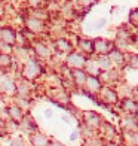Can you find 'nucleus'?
I'll list each match as a JSON object with an SVG mask.
<instances>
[{
	"instance_id": "obj_1",
	"label": "nucleus",
	"mask_w": 138,
	"mask_h": 146,
	"mask_svg": "<svg viewBox=\"0 0 138 146\" xmlns=\"http://www.w3.org/2000/svg\"><path fill=\"white\" fill-rule=\"evenodd\" d=\"M24 76L27 78V79H36L39 75L42 73V67L39 66V63L37 61H34V60H28L27 61V64L24 66Z\"/></svg>"
},
{
	"instance_id": "obj_2",
	"label": "nucleus",
	"mask_w": 138,
	"mask_h": 146,
	"mask_svg": "<svg viewBox=\"0 0 138 146\" xmlns=\"http://www.w3.org/2000/svg\"><path fill=\"white\" fill-rule=\"evenodd\" d=\"M25 25H27V29L31 33H40L45 29L43 21H42V19H39V18H36V17H31V18L25 19Z\"/></svg>"
},
{
	"instance_id": "obj_3",
	"label": "nucleus",
	"mask_w": 138,
	"mask_h": 146,
	"mask_svg": "<svg viewBox=\"0 0 138 146\" xmlns=\"http://www.w3.org/2000/svg\"><path fill=\"white\" fill-rule=\"evenodd\" d=\"M67 64L70 66V67H74V69H82L85 64H86V60H85L83 55L80 54H70L68 58H67Z\"/></svg>"
},
{
	"instance_id": "obj_4",
	"label": "nucleus",
	"mask_w": 138,
	"mask_h": 146,
	"mask_svg": "<svg viewBox=\"0 0 138 146\" xmlns=\"http://www.w3.org/2000/svg\"><path fill=\"white\" fill-rule=\"evenodd\" d=\"M0 39H2V42L8 43V45H14L16 40V33L11 27H5L0 30Z\"/></svg>"
},
{
	"instance_id": "obj_5",
	"label": "nucleus",
	"mask_w": 138,
	"mask_h": 146,
	"mask_svg": "<svg viewBox=\"0 0 138 146\" xmlns=\"http://www.w3.org/2000/svg\"><path fill=\"white\" fill-rule=\"evenodd\" d=\"M94 51L104 55V54H107V52L111 51V43H108L107 40H104V39H97L94 42Z\"/></svg>"
},
{
	"instance_id": "obj_6",
	"label": "nucleus",
	"mask_w": 138,
	"mask_h": 146,
	"mask_svg": "<svg viewBox=\"0 0 138 146\" xmlns=\"http://www.w3.org/2000/svg\"><path fill=\"white\" fill-rule=\"evenodd\" d=\"M8 113L11 116V119L14 122H21L22 118H24V113H22V109L19 108L18 104H12L8 108Z\"/></svg>"
},
{
	"instance_id": "obj_7",
	"label": "nucleus",
	"mask_w": 138,
	"mask_h": 146,
	"mask_svg": "<svg viewBox=\"0 0 138 146\" xmlns=\"http://www.w3.org/2000/svg\"><path fill=\"white\" fill-rule=\"evenodd\" d=\"M71 78H73V81H74V84L76 85H85L86 84V79H88V76H86V72H83L82 69H76L73 73H71Z\"/></svg>"
},
{
	"instance_id": "obj_8",
	"label": "nucleus",
	"mask_w": 138,
	"mask_h": 146,
	"mask_svg": "<svg viewBox=\"0 0 138 146\" xmlns=\"http://www.w3.org/2000/svg\"><path fill=\"white\" fill-rule=\"evenodd\" d=\"M85 122H86L88 127L94 128V127H98L100 124V116L94 112H85Z\"/></svg>"
},
{
	"instance_id": "obj_9",
	"label": "nucleus",
	"mask_w": 138,
	"mask_h": 146,
	"mask_svg": "<svg viewBox=\"0 0 138 146\" xmlns=\"http://www.w3.org/2000/svg\"><path fill=\"white\" fill-rule=\"evenodd\" d=\"M86 88L91 91V92H97L98 90L101 88V84H100V81L97 79V76H89L88 79H86Z\"/></svg>"
},
{
	"instance_id": "obj_10",
	"label": "nucleus",
	"mask_w": 138,
	"mask_h": 146,
	"mask_svg": "<svg viewBox=\"0 0 138 146\" xmlns=\"http://www.w3.org/2000/svg\"><path fill=\"white\" fill-rule=\"evenodd\" d=\"M34 52H36L39 57H42V58H48V57L51 55L49 48H48L45 43H36V45H34Z\"/></svg>"
},
{
	"instance_id": "obj_11",
	"label": "nucleus",
	"mask_w": 138,
	"mask_h": 146,
	"mask_svg": "<svg viewBox=\"0 0 138 146\" xmlns=\"http://www.w3.org/2000/svg\"><path fill=\"white\" fill-rule=\"evenodd\" d=\"M31 142L34 146H48L49 145V139L43 136V134H39V133H36L34 136L31 137Z\"/></svg>"
},
{
	"instance_id": "obj_12",
	"label": "nucleus",
	"mask_w": 138,
	"mask_h": 146,
	"mask_svg": "<svg viewBox=\"0 0 138 146\" xmlns=\"http://www.w3.org/2000/svg\"><path fill=\"white\" fill-rule=\"evenodd\" d=\"M0 90L5 91V92H8V94H14V92H16V87H15V84L9 81V79H5V81H2V84H0Z\"/></svg>"
},
{
	"instance_id": "obj_13",
	"label": "nucleus",
	"mask_w": 138,
	"mask_h": 146,
	"mask_svg": "<svg viewBox=\"0 0 138 146\" xmlns=\"http://www.w3.org/2000/svg\"><path fill=\"white\" fill-rule=\"evenodd\" d=\"M103 100L106 103H116L117 102V96H116L114 91L106 88V90H103Z\"/></svg>"
},
{
	"instance_id": "obj_14",
	"label": "nucleus",
	"mask_w": 138,
	"mask_h": 146,
	"mask_svg": "<svg viewBox=\"0 0 138 146\" xmlns=\"http://www.w3.org/2000/svg\"><path fill=\"white\" fill-rule=\"evenodd\" d=\"M79 46H80V49L83 52H88V54L94 51V42L86 40V39H80V40H79Z\"/></svg>"
},
{
	"instance_id": "obj_15",
	"label": "nucleus",
	"mask_w": 138,
	"mask_h": 146,
	"mask_svg": "<svg viewBox=\"0 0 138 146\" xmlns=\"http://www.w3.org/2000/svg\"><path fill=\"white\" fill-rule=\"evenodd\" d=\"M122 106H123V109L126 112H129V113H137L138 112V104L135 102H132V100H125Z\"/></svg>"
},
{
	"instance_id": "obj_16",
	"label": "nucleus",
	"mask_w": 138,
	"mask_h": 146,
	"mask_svg": "<svg viewBox=\"0 0 138 146\" xmlns=\"http://www.w3.org/2000/svg\"><path fill=\"white\" fill-rule=\"evenodd\" d=\"M55 45H57V48L60 51H62V52H67V51L71 49V43L68 40H65V39H58V40L55 42Z\"/></svg>"
},
{
	"instance_id": "obj_17",
	"label": "nucleus",
	"mask_w": 138,
	"mask_h": 146,
	"mask_svg": "<svg viewBox=\"0 0 138 146\" xmlns=\"http://www.w3.org/2000/svg\"><path fill=\"white\" fill-rule=\"evenodd\" d=\"M123 127L128 128L129 131H134L138 128V122L135 118H126V119H123Z\"/></svg>"
},
{
	"instance_id": "obj_18",
	"label": "nucleus",
	"mask_w": 138,
	"mask_h": 146,
	"mask_svg": "<svg viewBox=\"0 0 138 146\" xmlns=\"http://www.w3.org/2000/svg\"><path fill=\"white\" fill-rule=\"evenodd\" d=\"M110 60H113L117 64H123V54L117 49H111L110 51Z\"/></svg>"
},
{
	"instance_id": "obj_19",
	"label": "nucleus",
	"mask_w": 138,
	"mask_h": 146,
	"mask_svg": "<svg viewBox=\"0 0 138 146\" xmlns=\"http://www.w3.org/2000/svg\"><path fill=\"white\" fill-rule=\"evenodd\" d=\"M86 70L91 73L92 76H97L98 73H100V66H98V63L88 61V63H86Z\"/></svg>"
},
{
	"instance_id": "obj_20",
	"label": "nucleus",
	"mask_w": 138,
	"mask_h": 146,
	"mask_svg": "<svg viewBox=\"0 0 138 146\" xmlns=\"http://www.w3.org/2000/svg\"><path fill=\"white\" fill-rule=\"evenodd\" d=\"M12 63V58L9 54H3L0 52V67H9Z\"/></svg>"
},
{
	"instance_id": "obj_21",
	"label": "nucleus",
	"mask_w": 138,
	"mask_h": 146,
	"mask_svg": "<svg viewBox=\"0 0 138 146\" xmlns=\"http://www.w3.org/2000/svg\"><path fill=\"white\" fill-rule=\"evenodd\" d=\"M98 66H100L101 69H106V70H108L110 69V66H111V60H110V57H101L100 58V61H98Z\"/></svg>"
},
{
	"instance_id": "obj_22",
	"label": "nucleus",
	"mask_w": 138,
	"mask_h": 146,
	"mask_svg": "<svg viewBox=\"0 0 138 146\" xmlns=\"http://www.w3.org/2000/svg\"><path fill=\"white\" fill-rule=\"evenodd\" d=\"M16 91H18L22 97H27L28 92H30V87H28V85L25 84V82H24V84H19L18 87H16Z\"/></svg>"
},
{
	"instance_id": "obj_23",
	"label": "nucleus",
	"mask_w": 138,
	"mask_h": 146,
	"mask_svg": "<svg viewBox=\"0 0 138 146\" xmlns=\"http://www.w3.org/2000/svg\"><path fill=\"white\" fill-rule=\"evenodd\" d=\"M129 21L132 23L134 25H138V9L131 12V15H129Z\"/></svg>"
},
{
	"instance_id": "obj_24",
	"label": "nucleus",
	"mask_w": 138,
	"mask_h": 146,
	"mask_svg": "<svg viewBox=\"0 0 138 146\" xmlns=\"http://www.w3.org/2000/svg\"><path fill=\"white\" fill-rule=\"evenodd\" d=\"M129 66L132 69H138V55H131L129 57Z\"/></svg>"
},
{
	"instance_id": "obj_25",
	"label": "nucleus",
	"mask_w": 138,
	"mask_h": 146,
	"mask_svg": "<svg viewBox=\"0 0 138 146\" xmlns=\"http://www.w3.org/2000/svg\"><path fill=\"white\" fill-rule=\"evenodd\" d=\"M94 2L95 0H79V3H80L82 6H91Z\"/></svg>"
},
{
	"instance_id": "obj_26",
	"label": "nucleus",
	"mask_w": 138,
	"mask_h": 146,
	"mask_svg": "<svg viewBox=\"0 0 138 146\" xmlns=\"http://www.w3.org/2000/svg\"><path fill=\"white\" fill-rule=\"evenodd\" d=\"M104 24H106V19H100V21H97V25H95L94 29H95V30H97V29H103Z\"/></svg>"
},
{
	"instance_id": "obj_27",
	"label": "nucleus",
	"mask_w": 138,
	"mask_h": 146,
	"mask_svg": "<svg viewBox=\"0 0 138 146\" xmlns=\"http://www.w3.org/2000/svg\"><path fill=\"white\" fill-rule=\"evenodd\" d=\"M28 3H30L31 6H34V8H37V6L40 5V0H28Z\"/></svg>"
},
{
	"instance_id": "obj_28",
	"label": "nucleus",
	"mask_w": 138,
	"mask_h": 146,
	"mask_svg": "<svg viewBox=\"0 0 138 146\" xmlns=\"http://www.w3.org/2000/svg\"><path fill=\"white\" fill-rule=\"evenodd\" d=\"M21 140H19V139H15L14 142H12V146H21V143H19Z\"/></svg>"
},
{
	"instance_id": "obj_29",
	"label": "nucleus",
	"mask_w": 138,
	"mask_h": 146,
	"mask_svg": "<svg viewBox=\"0 0 138 146\" xmlns=\"http://www.w3.org/2000/svg\"><path fill=\"white\" fill-rule=\"evenodd\" d=\"M77 136H79V134H77V131H74L73 134L70 136V139H71V140H76V139H77Z\"/></svg>"
},
{
	"instance_id": "obj_30",
	"label": "nucleus",
	"mask_w": 138,
	"mask_h": 146,
	"mask_svg": "<svg viewBox=\"0 0 138 146\" xmlns=\"http://www.w3.org/2000/svg\"><path fill=\"white\" fill-rule=\"evenodd\" d=\"M48 146H64L62 143H58V142H52V143H49Z\"/></svg>"
},
{
	"instance_id": "obj_31",
	"label": "nucleus",
	"mask_w": 138,
	"mask_h": 146,
	"mask_svg": "<svg viewBox=\"0 0 138 146\" xmlns=\"http://www.w3.org/2000/svg\"><path fill=\"white\" fill-rule=\"evenodd\" d=\"M45 116H46V118H51V116H52V110H46V112H45Z\"/></svg>"
},
{
	"instance_id": "obj_32",
	"label": "nucleus",
	"mask_w": 138,
	"mask_h": 146,
	"mask_svg": "<svg viewBox=\"0 0 138 146\" xmlns=\"http://www.w3.org/2000/svg\"><path fill=\"white\" fill-rule=\"evenodd\" d=\"M107 146H117V145H114V143H110V145H107Z\"/></svg>"
},
{
	"instance_id": "obj_33",
	"label": "nucleus",
	"mask_w": 138,
	"mask_h": 146,
	"mask_svg": "<svg viewBox=\"0 0 138 146\" xmlns=\"http://www.w3.org/2000/svg\"><path fill=\"white\" fill-rule=\"evenodd\" d=\"M2 125H3V122H2V119H0V127H2Z\"/></svg>"
},
{
	"instance_id": "obj_34",
	"label": "nucleus",
	"mask_w": 138,
	"mask_h": 146,
	"mask_svg": "<svg viewBox=\"0 0 138 146\" xmlns=\"http://www.w3.org/2000/svg\"><path fill=\"white\" fill-rule=\"evenodd\" d=\"M0 76H2V72H0Z\"/></svg>"
}]
</instances>
